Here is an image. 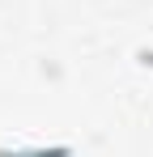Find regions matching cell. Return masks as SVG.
I'll use <instances>...</instances> for the list:
<instances>
[{"mask_svg": "<svg viewBox=\"0 0 153 157\" xmlns=\"http://www.w3.org/2000/svg\"><path fill=\"white\" fill-rule=\"evenodd\" d=\"M0 157H73L68 144H4Z\"/></svg>", "mask_w": 153, "mask_h": 157, "instance_id": "1", "label": "cell"}]
</instances>
